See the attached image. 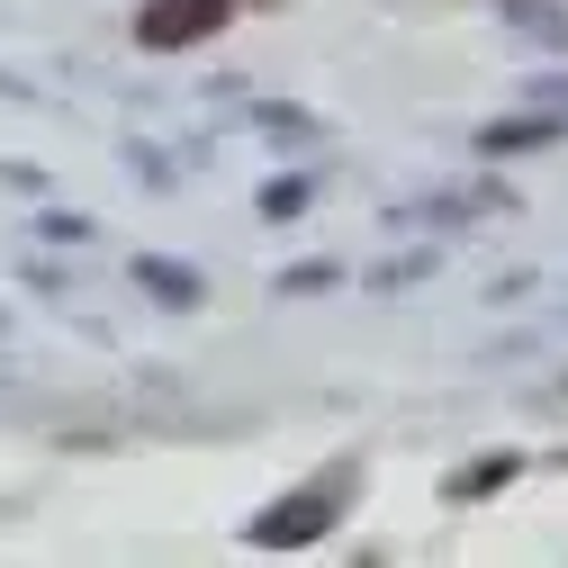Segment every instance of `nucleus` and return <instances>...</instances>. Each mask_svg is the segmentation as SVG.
<instances>
[{
  "label": "nucleus",
  "mask_w": 568,
  "mask_h": 568,
  "mask_svg": "<svg viewBox=\"0 0 568 568\" xmlns=\"http://www.w3.org/2000/svg\"><path fill=\"white\" fill-rule=\"evenodd\" d=\"M298 207H307V181H271L262 190V217H298Z\"/></svg>",
  "instance_id": "39448f33"
},
{
  "label": "nucleus",
  "mask_w": 568,
  "mask_h": 568,
  "mask_svg": "<svg viewBox=\"0 0 568 568\" xmlns=\"http://www.w3.org/2000/svg\"><path fill=\"white\" fill-rule=\"evenodd\" d=\"M135 280H145V290H163L172 307H199V280H190L181 262H135Z\"/></svg>",
  "instance_id": "20e7f679"
},
{
  "label": "nucleus",
  "mask_w": 568,
  "mask_h": 568,
  "mask_svg": "<svg viewBox=\"0 0 568 568\" xmlns=\"http://www.w3.org/2000/svg\"><path fill=\"white\" fill-rule=\"evenodd\" d=\"M235 19V0H145V19H135V45L145 54H181L199 37H217Z\"/></svg>",
  "instance_id": "f257e3e1"
},
{
  "label": "nucleus",
  "mask_w": 568,
  "mask_h": 568,
  "mask_svg": "<svg viewBox=\"0 0 568 568\" xmlns=\"http://www.w3.org/2000/svg\"><path fill=\"white\" fill-rule=\"evenodd\" d=\"M506 478H515V452H506V460H478L460 487H469V496H487V487H506Z\"/></svg>",
  "instance_id": "423d86ee"
},
{
  "label": "nucleus",
  "mask_w": 568,
  "mask_h": 568,
  "mask_svg": "<svg viewBox=\"0 0 568 568\" xmlns=\"http://www.w3.org/2000/svg\"><path fill=\"white\" fill-rule=\"evenodd\" d=\"M334 524V496L325 487H298V496H280V506L253 515V550H290V541H316Z\"/></svg>",
  "instance_id": "f03ea898"
},
{
  "label": "nucleus",
  "mask_w": 568,
  "mask_h": 568,
  "mask_svg": "<svg viewBox=\"0 0 568 568\" xmlns=\"http://www.w3.org/2000/svg\"><path fill=\"white\" fill-rule=\"evenodd\" d=\"M559 135H568V118H506L478 135V154H524V145H559Z\"/></svg>",
  "instance_id": "7ed1b4c3"
}]
</instances>
